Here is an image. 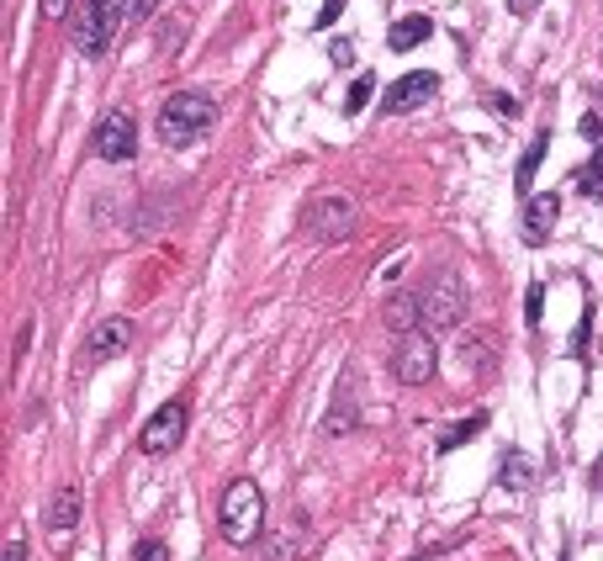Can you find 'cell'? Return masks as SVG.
<instances>
[{
    "label": "cell",
    "instance_id": "cell-1",
    "mask_svg": "<svg viewBox=\"0 0 603 561\" xmlns=\"http://www.w3.org/2000/svg\"><path fill=\"white\" fill-rule=\"evenodd\" d=\"M212 122H217V101L201 96V90H180V96H169L160 107V144L164 149H186Z\"/></svg>",
    "mask_w": 603,
    "mask_h": 561
},
{
    "label": "cell",
    "instance_id": "cell-2",
    "mask_svg": "<svg viewBox=\"0 0 603 561\" xmlns=\"http://www.w3.org/2000/svg\"><path fill=\"white\" fill-rule=\"evenodd\" d=\"M217 524H223V540H228V546L260 540V535H265V493L249 477L228 482V493H223V503H217Z\"/></svg>",
    "mask_w": 603,
    "mask_h": 561
},
{
    "label": "cell",
    "instance_id": "cell-3",
    "mask_svg": "<svg viewBox=\"0 0 603 561\" xmlns=\"http://www.w3.org/2000/svg\"><path fill=\"white\" fill-rule=\"evenodd\" d=\"M117 27H127V0H80L75 5V48L85 59H101Z\"/></svg>",
    "mask_w": 603,
    "mask_h": 561
},
{
    "label": "cell",
    "instance_id": "cell-4",
    "mask_svg": "<svg viewBox=\"0 0 603 561\" xmlns=\"http://www.w3.org/2000/svg\"><path fill=\"white\" fill-rule=\"evenodd\" d=\"M466 323V286L455 271H440V276L424 286V328L429 334H450Z\"/></svg>",
    "mask_w": 603,
    "mask_h": 561
},
{
    "label": "cell",
    "instance_id": "cell-5",
    "mask_svg": "<svg viewBox=\"0 0 603 561\" xmlns=\"http://www.w3.org/2000/svg\"><path fill=\"white\" fill-rule=\"evenodd\" d=\"M302 228L318 244L350 239L355 234V201L344 197V191H318V197L307 201V212H302Z\"/></svg>",
    "mask_w": 603,
    "mask_h": 561
},
{
    "label": "cell",
    "instance_id": "cell-6",
    "mask_svg": "<svg viewBox=\"0 0 603 561\" xmlns=\"http://www.w3.org/2000/svg\"><path fill=\"white\" fill-rule=\"evenodd\" d=\"M435 334H424V328H413V334H402L398 339V356H392V376H398L402 387H424L429 376H435Z\"/></svg>",
    "mask_w": 603,
    "mask_h": 561
},
{
    "label": "cell",
    "instance_id": "cell-7",
    "mask_svg": "<svg viewBox=\"0 0 603 561\" xmlns=\"http://www.w3.org/2000/svg\"><path fill=\"white\" fill-rule=\"evenodd\" d=\"M90 149H96V160L127 164L133 154H138V127H133V117H127V112H106V117L96 122Z\"/></svg>",
    "mask_w": 603,
    "mask_h": 561
},
{
    "label": "cell",
    "instance_id": "cell-8",
    "mask_svg": "<svg viewBox=\"0 0 603 561\" xmlns=\"http://www.w3.org/2000/svg\"><path fill=\"white\" fill-rule=\"evenodd\" d=\"M435 90H440V75H429V70H413V75H402V80H392L387 90H381V112L402 117V112L424 107Z\"/></svg>",
    "mask_w": 603,
    "mask_h": 561
},
{
    "label": "cell",
    "instance_id": "cell-9",
    "mask_svg": "<svg viewBox=\"0 0 603 561\" xmlns=\"http://www.w3.org/2000/svg\"><path fill=\"white\" fill-rule=\"evenodd\" d=\"M180 440H186V402H164L160 413L143 424V435H138V445H143L149 456H164V450H175Z\"/></svg>",
    "mask_w": 603,
    "mask_h": 561
},
{
    "label": "cell",
    "instance_id": "cell-10",
    "mask_svg": "<svg viewBox=\"0 0 603 561\" xmlns=\"http://www.w3.org/2000/svg\"><path fill=\"white\" fill-rule=\"evenodd\" d=\"M127 345H133V323H127V319H101L90 334H85V361H90V365L117 361Z\"/></svg>",
    "mask_w": 603,
    "mask_h": 561
},
{
    "label": "cell",
    "instance_id": "cell-11",
    "mask_svg": "<svg viewBox=\"0 0 603 561\" xmlns=\"http://www.w3.org/2000/svg\"><path fill=\"white\" fill-rule=\"evenodd\" d=\"M556 217H562V201L551 197V191L529 197V207H524V244H529V249H540V244L551 239Z\"/></svg>",
    "mask_w": 603,
    "mask_h": 561
},
{
    "label": "cell",
    "instance_id": "cell-12",
    "mask_svg": "<svg viewBox=\"0 0 603 561\" xmlns=\"http://www.w3.org/2000/svg\"><path fill=\"white\" fill-rule=\"evenodd\" d=\"M42 524H48L53 535H70V529L80 524V487H53V498H48V509H42Z\"/></svg>",
    "mask_w": 603,
    "mask_h": 561
},
{
    "label": "cell",
    "instance_id": "cell-13",
    "mask_svg": "<svg viewBox=\"0 0 603 561\" xmlns=\"http://www.w3.org/2000/svg\"><path fill=\"white\" fill-rule=\"evenodd\" d=\"M418 323H424V291H402V297H392L387 328H392V334H413Z\"/></svg>",
    "mask_w": 603,
    "mask_h": 561
},
{
    "label": "cell",
    "instance_id": "cell-14",
    "mask_svg": "<svg viewBox=\"0 0 603 561\" xmlns=\"http://www.w3.org/2000/svg\"><path fill=\"white\" fill-rule=\"evenodd\" d=\"M429 33H435V22H429V16H402L398 27L387 33V42H392V53H407V48L429 42Z\"/></svg>",
    "mask_w": 603,
    "mask_h": 561
},
{
    "label": "cell",
    "instance_id": "cell-15",
    "mask_svg": "<svg viewBox=\"0 0 603 561\" xmlns=\"http://www.w3.org/2000/svg\"><path fill=\"white\" fill-rule=\"evenodd\" d=\"M498 482H503L508 493H529V487H535V461H529L524 450H508V461H503Z\"/></svg>",
    "mask_w": 603,
    "mask_h": 561
},
{
    "label": "cell",
    "instance_id": "cell-16",
    "mask_svg": "<svg viewBox=\"0 0 603 561\" xmlns=\"http://www.w3.org/2000/svg\"><path fill=\"white\" fill-rule=\"evenodd\" d=\"M302 546H307V520H302V514H286L281 540L271 546V557H276V561H291L297 551H302Z\"/></svg>",
    "mask_w": 603,
    "mask_h": 561
},
{
    "label": "cell",
    "instance_id": "cell-17",
    "mask_svg": "<svg viewBox=\"0 0 603 561\" xmlns=\"http://www.w3.org/2000/svg\"><path fill=\"white\" fill-rule=\"evenodd\" d=\"M545 149H551V133H535V144L524 149V160H519V175H514V186H519L524 197L535 191V170H540V160H545Z\"/></svg>",
    "mask_w": 603,
    "mask_h": 561
},
{
    "label": "cell",
    "instance_id": "cell-18",
    "mask_svg": "<svg viewBox=\"0 0 603 561\" xmlns=\"http://www.w3.org/2000/svg\"><path fill=\"white\" fill-rule=\"evenodd\" d=\"M461 361L472 365L477 376H487V371H492V339H487V334H466V339H461Z\"/></svg>",
    "mask_w": 603,
    "mask_h": 561
},
{
    "label": "cell",
    "instance_id": "cell-19",
    "mask_svg": "<svg viewBox=\"0 0 603 561\" xmlns=\"http://www.w3.org/2000/svg\"><path fill=\"white\" fill-rule=\"evenodd\" d=\"M487 429V413H472V419H461V424H450L440 435V450H455V445H466L472 435H482Z\"/></svg>",
    "mask_w": 603,
    "mask_h": 561
},
{
    "label": "cell",
    "instance_id": "cell-20",
    "mask_svg": "<svg viewBox=\"0 0 603 561\" xmlns=\"http://www.w3.org/2000/svg\"><path fill=\"white\" fill-rule=\"evenodd\" d=\"M323 429H328V435H350V429H355V402H350V398H339V392H334V408H328Z\"/></svg>",
    "mask_w": 603,
    "mask_h": 561
},
{
    "label": "cell",
    "instance_id": "cell-21",
    "mask_svg": "<svg viewBox=\"0 0 603 561\" xmlns=\"http://www.w3.org/2000/svg\"><path fill=\"white\" fill-rule=\"evenodd\" d=\"M577 191L603 201V149H599V144H593V160L582 164V175H577Z\"/></svg>",
    "mask_w": 603,
    "mask_h": 561
},
{
    "label": "cell",
    "instance_id": "cell-22",
    "mask_svg": "<svg viewBox=\"0 0 603 561\" xmlns=\"http://www.w3.org/2000/svg\"><path fill=\"white\" fill-rule=\"evenodd\" d=\"M370 90H376V75H361V80L350 85V101H344V112H350V117H355V112H365Z\"/></svg>",
    "mask_w": 603,
    "mask_h": 561
},
{
    "label": "cell",
    "instance_id": "cell-23",
    "mask_svg": "<svg viewBox=\"0 0 603 561\" xmlns=\"http://www.w3.org/2000/svg\"><path fill=\"white\" fill-rule=\"evenodd\" d=\"M180 38H186V16H169V27L160 33V48H164V53H175Z\"/></svg>",
    "mask_w": 603,
    "mask_h": 561
},
{
    "label": "cell",
    "instance_id": "cell-24",
    "mask_svg": "<svg viewBox=\"0 0 603 561\" xmlns=\"http://www.w3.org/2000/svg\"><path fill=\"white\" fill-rule=\"evenodd\" d=\"M524 313H529V323H540V313H545V286H540V280L529 286V297H524Z\"/></svg>",
    "mask_w": 603,
    "mask_h": 561
},
{
    "label": "cell",
    "instance_id": "cell-25",
    "mask_svg": "<svg viewBox=\"0 0 603 561\" xmlns=\"http://www.w3.org/2000/svg\"><path fill=\"white\" fill-rule=\"evenodd\" d=\"M154 5H160V0H127V27L149 22V16H154Z\"/></svg>",
    "mask_w": 603,
    "mask_h": 561
},
{
    "label": "cell",
    "instance_id": "cell-26",
    "mask_svg": "<svg viewBox=\"0 0 603 561\" xmlns=\"http://www.w3.org/2000/svg\"><path fill=\"white\" fill-rule=\"evenodd\" d=\"M487 107H492V112H498V117H519V101H514V96H487Z\"/></svg>",
    "mask_w": 603,
    "mask_h": 561
},
{
    "label": "cell",
    "instance_id": "cell-27",
    "mask_svg": "<svg viewBox=\"0 0 603 561\" xmlns=\"http://www.w3.org/2000/svg\"><path fill=\"white\" fill-rule=\"evenodd\" d=\"M339 11H344V0H323V11H318V22H313V27H334V22H339Z\"/></svg>",
    "mask_w": 603,
    "mask_h": 561
},
{
    "label": "cell",
    "instance_id": "cell-28",
    "mask_svg": "<svg viewBox=\"0 0 603 561\" xmlns=\"http://www.w3.org/2000/svg\"><path fill=\"white\" fill-rule=\"evenodd\" d=\"M70 5H75V0H38V11H42V16H48V22H59V16H70Z\"/></svg>",
    "mask_w": 603,
    "mask_h": 561
},
{
    "label": "cell",
    "instance_id": "cell-29",
    "mask_svg": "<svg viewBox=\"0 0 603 561\" xmlns=\"http://www.w3.org/2000/svg\"><path fill=\"white\" fill-rule=\"evenodd\" d=\"M582 138H588V144H599V138H603V117H599V112H588V117H582Z\"/></svg>",
    "mask_w": 603,
    "mask_h": 561
},
{
    "label": "cell",
    "instance_id": "cell-30",
    "mask_svg": "<svg viewBox=\"0 0 603 561\" xmlns=\"http://www.w3.org/2000/svg\"><path fill=\"white\" fill-rule=\"evenodd\" d=\"M138 561H164V546L160 540H138V551H133Z\"/></svg>",
    "mask_w": 603,
    "mask_h": 561
},
{
    "label": "cell",
    "instance_id": "cell-31",
    "mask_svg": "<svg viewBox=\"0 0 603 561\" xmlns=\"http://www.w3.org/2000/svg\"><path fill=\"white\" fill-rule=\"evenodd\" d=\"M5 561H27V540H22V535L5 540Z\"/></svg>",
    "mask_w": 603,
    "mask_h": 561
},
{
    "label": "cell",
    "instance_id": "cell-32",
    "mask_svg": "<svg viewBox=\"0 0 603 561\" xmlns=\"http://www.w3.org/2000/svg\"><path fill=\"white\" fill-rule=\"evenodd\" d=\"M524 5H529V0H514V11H524Z\"/></svg>",
    "mask_w": 603,
    "mask_h": 561
}]
</instances>
